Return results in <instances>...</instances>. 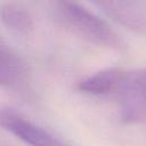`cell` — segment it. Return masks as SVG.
Segmentation results:
<instances>
[{"instance_id":"5","label":"cell","mask_w":146,"mask_h":146,"mask_svg":"<svg viewBox=\"0 0 146 146\" xmlns=\"http://www.w3.org/2000/svg\"><path fill=\"white\" fill-rule=\"evenodd\" d=\"M23 73L21 59L0 41V86L13 84Z\"/></svg>"},{"instance_id":"3","label":"cell","mask_w":146,"mask_h":146,"mask_svg":"<svg viewBox=\"0 0 146 146\" xmlns=\"http://www.w3.org/2000/svg\"><path fill=\"white\" fill-rule=\"evenodd\" d=\"M95 5L129 29L146 30V1H100Z\"/></svg>"},{"instance_id":"1","label":"cell","mask_w":146,"mask_h":146,"mask_svg":"<svg viewBox=\"0 0 146 146\" xmlns=\"http://www.w3.org/2000/svg\"><path fill=\"white\" fill-rule=\"evenodd\" d=\"M56 11L62 23L83 40L104 48L122 49L123 41L112 26L81 3L59 1Z\"/></svg>"},{"instance_id":"6","label":"cell","mask_w":146,"mask_h":146,"mask_svg":"<svg viewBox=\"0 0 146 146\" xmlns=\"http://www.w3.org/2000/svg\"><path fill=\"white\" fill-rule=\"evenodd\" d=\"M1 21L10 29L27 33L33 27V21L31 15L23 8L16 5H5L0 10Z\"/></svg>"},{"instance_id":"4","label":"cell","mask_w":146,"mask_h":146,"mask_svg":"<svg viewBox=\"0 0 146 146\" xmlns=\"http://www.w3.org/2000/svg\"><path fill=\"white\" fill-rule=\"evenodd\" d=\"M124 71L119 68H106L98 71L78 83V89L90 95H105L115 92L122 80Z\"/></svg>"},{"instance_id":"2","label":"cell","mask_w":146,"mask_h":146,"mask_svg":"<svg viewBox=\"0 0 146 146\" xmlns=\"http://www.w3.org/2000/svg\"><path fill=\"white\" fill-rule=\"evenodd\" d=\"M0 127L30 146H70L8 106H0Z\"/></svg>"}]
</instances>
